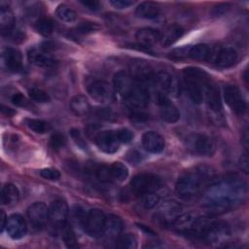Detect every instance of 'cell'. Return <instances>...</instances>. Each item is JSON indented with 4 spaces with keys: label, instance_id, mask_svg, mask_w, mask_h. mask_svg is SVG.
I'll return each instance as SVG.
<instances>
[{
    "label": "cell",
    "instance_id": "obj_1",
    "mask_svg": "<svg viewBox=\"0 0 249 249\" xmlns=\"http://www.w3.org/2000/svg\"><path fill=\"white\" fill-rule=\"evenodd\" d=\"M246 195V184L236 175H228L209 187L204 196V207L212 214H223L239 206Z\"/></svg>",
    "mask_w": 249,
    "mask_h": 249
},
{
    "label": "cell",
    "instance_id": "obj_2",
    "mask_svg": "<svg viewBox=\"0 0 249 249\" xmlns=\"http://www.w3.org/2000/svg\"><path fill=\"white\" fill-rule=\"evenodd\" d=\"M211 178L212 172L206 167H200L195 171L186 172L176 182V194L184 199L192 198L202 191L203 187Z\"/></svg>",
    "mask_w": 249,
    "mask_h": 249
},
{
    "label": "cell",
    "instance_id": "obj_3",
    "mask_svg": "<svg viewBox=\"0 0 249 249\" xmlns=\"http://www.w3.org/2000/svg\"><path fill=\"white\" fill-rule=\"evenodd\" d=\"M211 220L207 217L198 216L194 213L179 215L170 225L172 229L180 234L200 238Z\"/></svg>",
    "mask_w": 249,
    "mask_h": 249
},
{
    "label": "cell",
    "instance_id": "obj_4",
    "mask_svg": "<svg viewBox=\"0 0 249 249\" xmlns=\"http://www.w3.org/2000/svg\"><path fill=\"white\" fill-rule=\"evenodd\" d=\"M183 74L189 97L194 103L200 104L204 99V89L210 82L208 74L196 67L185 68Z\"/></svg>",
    "mask_w": 249,
    "mask_h": 249
},
{
    "label": "cell",
    "instance_id": "obj_5",
    "mask_svg": "<svg viewBox=\"0 0 249 249\" xmlns=\"http://www.w3.org/2000/svg\"><path fill=\"white\" fill-rule=\"evenodd\" d=\"M230 236L231 229L226 222L211 220L206 227L201 239L211 245L222 246L230 239Z\"/></svg>",
    "mask_w": 249,
    "mask_h": 249
},
{
    "label": "cell",
    "instance_id": "obj_6",
    "mask_svg": "<svg viewBox=\"0 0 249 249\" xmlns=\"http://www.w3.org/2000/svg\"><path fill=\"white\" fill-rule=\"evenodd\" d=\"M187 149L194 155L212 156L215 152L213 140L203 133H191L186 139Z\"/></svg>",
    "mask_w": 249,
    "mask_h": 249
},
{
    "label": "cell",
    "instance_id": "obj_7",
    "mask_svg": "<svg viewBox=\"0 0 249 249\" xmlns=\"http://www.w3.org/2000/svg\"><path fill=\"white\" fill-rule=\"evenodd\" d=\"M161 186V180L152 173H140L135 175L130 181L131 190L137 195L153 193L159 190Z\"/></svg>",
    "mask_w": 249,
    "mask_h": 249
},
{
    "label": "cell",
    "instance_id": "obj_8",
    "mask_svg": "<svg viewBox=\"0 0 249 249\" xmlns=\"http://www.w3.org/2000/svg\"><path fill=\"white\" fill-rule=\"evenodd\" d=\"M106 216L100 209H90L84 219L82 226L86 233L91 237H99L103 233Z\"/></svg>",
    "mask_w": 249,
    "mask_h": 249
},
{
    "label": "cell",
    "instance_id": "obj_9",
    "mask_svg": "<svg viewBox=\"0 0 249 249\" xmlns=\"http://www.w3.org/2000/svg\"><path fill=\"white\" fill-rule=\"evenodd\" d=\"M68 213V205L64 200L56 199L53 201L49 207V223L54 231L62 230L66 225Z\"/></svg>",
    "mask_w": 249,
    "mask_h": 249
},
{
    "label": "cell",
    "instance_id": "obj_10",
    "mask_svg": "<svg viewBox=\"0 0 249 249\" xmlns=\"http://www.w3.org/2000/svg\"><path fill=\"white\" fill-rule=\"evenodd\" d=\"M155 102L159 106L160 118L169 124H173L179 121L180 112L177 107L169 100L165 93L161 91L155 92Z\"/></svg>",
    "mask_w": 249,
    "mask_h": 249
},
{
    "label": "cell",
    "instance_id": "obj_11",
    "mask_svg": "<svg viewBox=\"0 0 249 249\" xmlns=\"http://www.w3.org/2000/svg\"><path fill=\"white\" fill-rule=\"evenodd\" d=\"M224 98L228 106L237 115L246 112L247 104L239 89L234 85H228L224 88Z\"/></svg>",
    "mask_w": 249,
    "mask_h": 249
},
{
    "label": "cell",
    "instance_id": "obj_12",
    "mask_svg": "<svg viewBox=\"0 0 249 249\" xmlns=\"http://www.w3.org/2000/svg\"><path fill=\"white\" fill-rule=\"evenodd\" d=\"M27 217L34 229L41 230L49 222V208L44 202H34L27 208Z\"/></svg>",
    "mask_w": 249,
    "mask_h": 249
},
{
    "label": "cell",
    "instance_id": "obj_13",
    "mask_svg": "<svg viewBox=\"0 0 249 249\" xmlns=\"http://www.w3.org/2000/svg\"><path fill=\"white\" fill-rule=\"evenodd\" d=\"M95 142L98 148L107 154L116 153L119 150L121 144V141L117 135V130L100 131L95 138Z\"/></svg>",
    "mask_w": 249,
    "mask_h": 249
},
{
    "label": "cell",
    "instance_id": "obj_14",
    "mask_svg": "<svg viewBox=\"0 0 249 249\" xmlns=\"http://www.w3.org/2000/svg\"><path fill=\"white\" fill-rule=\"evenodd\" d=\"M181 210L182 206L178 202L174 200L166 201L159 208L155 217L160 223L170 226L172 222L180 215Z\"/></svg>",
    "mask_w": 249,
    "mask_h": 249
},
{
    "label": "cell",
    "instance_id": "obj_15",
    "mask_svg": "<svg viewBox=\"0 0 249 249\" xmlns=\"http://www.w3.org/2000/svg\"><path fill=\"white\" fill-rule=\"evenodd\" d=\"M88 92L95 101L100 103H106L113 99L112 89L105 81H93L88 87Z\"/></svg>",
    "mask_w": 249,
    "mask_h": 249
},
{
    "label": "cell",
    "instance_id": "obj_16",
    "mask_svg": "<svg viewBox=\"0 0 249 249\" xmlns=\"http://www.w3.org/2000/svg\"><path fill=\"white\" fill-rule=\"evenodd\" d=\"M154 80L156 84L161 89L162 91L172 95L177 96L180 92V87L177 79L166 71H160L155 74Z\"/></svg>",
    "mask_w": 249,
    "mask_h": 249
},
{
    "label": "cell",
    "instance_id": "obj_17",
    "mask_svg": "<svg viewBox=\"0 0 249 249\" xmlns=\"http://www.w3.org/2000/svg\"><path fill=\"white\" fill-rule=\"evenodd\" d=\"M113 83L116 92H118L124 99L129 95L137 84V82L134 81V79L124 71L117 72L114 76Z\"/></svg>",
    "mask_w": 249,
    "mask_h": 249
},
{
    "label": "cell",
    "instance_id": "obj_18",
    "mask_svg": "<svg viewBox=\"0 0 249 249\" xmlns=\"http://www.w3.org/2000/svg\"><path fill=\"white\" fill-rule=\"evenodd\" d=\"M6 231L13 239H20L27 232V224L25 219L19 214H13L8 218Z\"/></svg>",
    "mask_w": 249,
    "mask_h": 249
},
{
    "label": "cell",
    "instance_id": "obj_19",
    "mask_svg": "<svg viewBox=\"0 0 249 249\" xmlns=\"http://www.w3.org/2000/svg\"><path fill=\"white\" fill-rule=\"evenodd\" d=\"M30 63L42 68H50L54 66L55 60L45 48H33L27 53Z\"/></svg>",
    "mask_w": 249,
    "mask_h": 249
},
{
    "label": "cell",
    "instance_id": "obj_20",
    "mask_svg": "<svg viewBox=\"0 0 249 249\" xmlns=\"http://www.w3.org/2000/svg\"><path fill=\"white\" fill-rule=\"evenodd\" d=\"M143 148L152 154H158L163 151L165 147V140L162 135L156 131H147L142 135Z\"/></svg>",
    "mask_w": 249,
    "mask_h": 249
},
{
    "label": "cell",
    "instance_id": "obj_21",
    "mask_svg": "<svg viewBox=\"0 0 249 249\" xmlns=\"http://www.w3.org/2000/svg\"><path fill=\"white\" fill-rule=\"evenodd\" d=\"M213 61L220 67H231L237 61V52L231 47H221L213 51Z\"/></svg>",
    "mask_w": 249,
    "mask_h": 249
},
{
    "label": "cell",
    "instance_id": "obj_22",
    "mask_svg": "<svg viewBox=\"0 0 249 249\" xmlns=\"http://www.w3.org/2000/svg\"><path fill=\"white\" fill-rule=\"evenodd\" d=\"M2 61L8 71L18 72L22 68V56L15 48H5L2 53Z\"/></svg>",
    "mask_w": 249,
    "mask_h": 249
},
{
    "label": "cell",
    "instance_id": "obj_23",
    "mask_svg": "<svg viewBox=\"0 0 249 249\" xmlns=\"http://www.w3.org/2000/svg\"><path fill=\"white\" fill-rule=\"evenodd\" d=\"M123 230H124L123 220L117 215L110 214L109 216L106 217L102 235H104V237L108 240H114L121 235Z\"/></svg>",
    "mask_w": 249,
    "mask_h": 249
},
{
    "label": "cell",
    "instance_id": "obj_24",
    "mask_svg": "<svg viewBox=\"0 0 249 249\" xmlns=\"http://www.w3.org/2000/svg\"><path fill=\"white\" fill-rule=\"evenodd\" d=\"M125 99L131 108L143 109L149 104V93L143 86L137 83L135 88Z\"/></svg>",
    "mask_w": 249,
    "mask_h": 249
},
{
    "label": "cell",
    "instance_id": "obj_25",
    "mask_svg": "<svg viewBox=\"0 0 249 249\" xmlns=\"http://www.w3.org/2000/svg\"><path fill=\"white\" fill-rule=\"evenodd\" d=\"M129 75L137 83H143V82L150 81V80L154 79V76H155L151 66L148 63H146L145 61H141V60H137V61H134L131 63Z\"/></svg>",
    "mask_w": 249,
    "mask_h": 249
},
{
    "label": "cell",
    "instance_id": "obj_26",
    "mask_svg": "<svg viewBox=\"0 0 249 249\" xmlns=\"http://www.w3.org/2000/svg\"><path fill=\"white\" fill-rule=\"evenodd\" d=\"M204 98L206 99V103L208 108L215 114H220L222 112V101L219 89L215 87V85L209 82L204 89Z\"/></svg>",
    "mask_w": 249,
    "mask_h": 249
},
{
    "label": "cell",
    "instance_id": "obj_27",
    "mask_svg": "<svg viewBox=\"0 0 249 249\" xmlns=\"http://www.w3.org/2000/svg\"><path fill=\"white\" fill-rule=\"evenodd\" d=\"M184 34V29L179 24H170L160 32V42L163 47H169L178 41Z\"/></svg>",
    "mask_w": 249,
    "mask_h": 249
},
{
    "label": "cell",
    "instance_id": "obj_28",
    "mask_svg": "<svg viewBox=\"0 0 249 249\" xmlns=\"http://www.w3.org/2000/svg\"><path fill=\"white\" fill-rule=\"evenodd\" d=\"M135 38L137 42L143 47H152L160 42V32L157 29L145 27L141 28L136 32Z\"/></svg>",
    "mask_w": 249,
    "mask_h": 249
},
{
    "label": "cell",
    "instance_id": "obj_29",
    "mask_svg": "<svg viewBox=\"0 0 249 249\" xmlns=\"http://www.w3.org/2000/svg\"><path fill=\"white\" fill-rule=\"evenodd\" d=\"M160 14V7L158 3L152 1H145L140 3L136 10L135 16L144 19H154Z\"/></svg>",
    "mask_w": 249,
    "mask_h": 249
},
{
    "label": "cell",
    "instance_id": "obj_30",
    "mask_svg": "<svg viewBox=\"0 0 249 249\" xmlns=\"http://www.w3.org/2000/svg\"><path fill=\"white\" fill-rule=\"evenodd\" d=\"M69 107L72 113L78 117H86L91 111L88 98L83 94H77L73 96L70 100Z\"/></svg>",
    "mask_w": 249,
    "mask_h": 249
},
{
    "label": "cell",
    "instance_id": "obj_31",
    "mask_svg": "<svg viewBox=\"0 0 249 249\" xmlns=\"http://www.w3.org/2000/svg\"><path fill=\"white\" fill-rule=\"evenodd\" d=\"M213 50L205 44H196L192 47H187L186 56L196 60H211Z\"/></svg>",
    "mask_w": 249,
    "mask_h": 249
},
{
    "label": "cell",
    "instance_id": "obj_32",
    "mask_svg": "<svg viewBox=\"0 0 249 249\" xmlns=\"http://www.w3.org/2000/svg\"><path fill=\"white\" fill-rule=\"evenodd\" d=\"M19 198L18 189L14 184H6L2 188L1 192V201L3 204H13L16 203Z\"/></svg>",
    "mask_w": 249,
    "mask_h": 249
},
{
    "label": "cell",
    "instance_id": "obj_33",
    "mask_svg": "<svg viewBox=\"0 0 249 249\" xmlns=\"http://www.w3.org/2000/svg\"><path fill=\"white\" fill-rule=\"evenodd\" d=\"M109 169H110V175H111L112 181L121 183L124 181L128 176V169L122 162H119V161L113 162L111 165H109Z\"/></svg>",
    "mask_w": 249,
    "mask_h": 249
},
{
    "label": "cell",
    "instance_id": "obj_34",
    "mask_svg": "<svg viewBox=\"0 0 249 249\" xmlns=\"http://www.w3.org/2000/svg\"><path fill=\"white\" fill-rule=\"evenodd\" d=\"M0 25L2 33L9 31L16 26V20L13 13L5 7H1L0 11Z\"/></svg>",
    "mask_w": 249,
    "mask_h": 249
},
{
    "label": "cell",
    "instance_id": "obj_35",
    "mask_svg": "<svg viewBox=\"0 0 249 249\" xmlns=\"http://www.w3.org/2000/svg\"><path fill=\"white\" fill-rule=\"evenodd\" d=\"M55 15L59 19L65 22H73L78 18L77 13L74 10H72L70 7L64 4L57 6L55 10Z\"/></svg>",
    "mask_w": 249,
    "mask_h": 249
},
{
    "label": "cell",
    "instance_id": "obj_36",
    "mask_svg": "<svg viewBox=\"0 0 249 249\" xmlns=\"http://www.w3.org/2000/svg\"><path fill=\"white\" fill-rule=\"evenodd\" d=\"M35 29L43 36H50L53 32L54 23L49 18H41L35 22Z\"/></svg>",
    "mask_w": 249,
    "mask_h": 249
},
{
    "label": "cell",
    "instance_id": "obj_37",
    "mask_svg": "<svg viewBox=\"0 0 249 249\" xmlns=\"http://www.w3.org/2000/svg\"><path fill=\"white\" fill-rule=\"evenodd\" d=\"M116 246L119 248H125V249H134L138 246L137 237L132 233H126L124 235H120L117 238Z\"/></svg>",
    "mask_w": 249,
    "mask_h": 249
},
{
    "label": "cell",
    "instance_id": "obj_38",
    "mask_svg": "<svg viewBox=\"0 0 249 249\" xmlns=\"http://www.w3.org/2000/svg\"><path fill=\"white\" fill-rule=\"evenodd\" d=\"M25 124L28 126V128L40 134L46 133L51 129V125L47 122L39 119H27L25 121Z\"/></svg>",
    "mask_w": 249,
    "mask_h": 249
},
{
    "label": "cell",
    "instance_id": "obj_39",
    "mask_svg": "<svg viewBox=\"0 0 249 249\" xmlns=\"http://www.w3.org/2000/svg\"><path fill=\"white\" fill-rule=\"evenodd\" d=\"M62 238L68 248H77L79 246L74 231L67 224L62 228Z\"/></svg>",
    "mask_w": 249,
    "mask_h": 249
},
{
    "label": "cell",
    "instance_id": "obj_40",
    "mask_svg": "<svg viewBox=\"0 0 249 249\" xmlns=\"http://www.w3.org/2000/svg\"><path fill=\"white\" fill-rule=\"evenodd\" d=\"M28 95L33 101H36V102L46 103L51 101V96L49 95V93L38 88H31L28 90Z\"/></svg>",
    "mask_w": 249,
    "mask_h": 249
},
{
    "label": "cell",
    "instance_id": "obj_41",
    "mask_svg": "<svg viewBox=\"0 0 249 249\" xmlns=\"http://www.w3.org/2000/svg\"><path fill=\"white\" fill-rule=\"evenodd\" d=\"M99 25L96 22H91V21H86L80 23L76 28L75 32L79 35H86L89 33H92L96 30H98Z\"/></svg>",
    "mask_w": 249,
    "mask_h": 249
},
{
    "label": "cell",
    "instance_id": "obj_42",
    "mask_svg": "<svg viewBox=\"0 0 249 249\" xmlns=\"http://www.w3.org/2000/svg\"><path fill=\"white\" fill-rule=\"evenodd\" d=\"M159 202H160V196L155 192L142 195V204L146 209L154 208Z\"/></svg>",
    "mask_w": 249,
    "mask_h": 249
},
{
    "label": "cell",
    "instance_id": "obj_43",
    "mask_svg": "<svg viewBox=\"0 0 249 249\" xmlns=\"http://www.w3.org/2000/svg\"><path fill=\"white\" fill-rule=\"evenodd\" d=\"M65 144H66V139L64 135H62L59 132L53 133L50 138V146L54 151L60 150L65 146Z\"/></svg>",
    "mask_w": 249,
    "mask_h": 249
},
{
    "label": "cell",
    "instance_id": "obj_44",
    "mask_svg": "<svg viewBox=\"0 0 249 249\" xmlns=\"http://www.w3.org/2000/svg\"><path fill=\"white\" fill-rule=\"evenodd\" d=\"M2 35L15 43H19L24 40V33L20 29H18L17 26H15L14 28L10 29L5 33H2Z\"/></svg>",
    "mask_w": 249,
    "mask_h": 249
},
{
    "label": "cell",
    "instance_id": "obj_45",
    "mask_svg": "<svg viewBox=\"0 0 249 249\" xmlns=\"http://www.w3.org/2000/svg\"><path fill=\"white\" fill-rule=\"evenodd\" d=\"M40 175L47 180L50 181H57L60 178V172L55 169V168H52V167H48V168H43L40 170Z\"/></svg>",
    "mask_w": 249,
    "mask_h": 249
},
{
    "label": "cell",
    "instance_id": "obj_46",
    "mask_svg": "<svg viewBox=\"0 0 249 249\" xmlns=\"http://www.w3.org/2000/svg\"><path fill=\"white\" fill-rule=\"evenodd\" d=\"M96 177L101 182H109L111 180L109 165H101L96 169Z\"/></svg>",
    "mask_w": 249,
    "mask_h": 249
},
{
    "label": "cell",
    "instance_id": "obj_47",
    "mask_svg": "<svg viewBox=\"0 0 249 249\" xmlns=\"http://www.w3.org/2000/svg\"><path fill=\"white\" fill-rule=\"evenodd\" d=\"M95 115L99 119L106 120V121H111V120H114L116 118L114 112L111 111L108 108H97L96 111H95Z\"/></svg>",
    "mask_w": 249,
    "mask_h": 249
},
{
    "label": "cell",
    "instance_id": "obj_48",
    "mask_svg": "<svg viewBox=\"0 0 249 249\" xmlns=\"http://www.w3.org/2000/svg\"><path fill=\"white\" fill-rule=\"evenodd\" d=\"M117 135L121 143H129L133 138V133L127 128H121L117 130Z\"/></svg>",
    "mask_w": 249,
    "mask_h": 249
},
{
    "label": "cell",
    "instance_id": "obj_49",
    "mask_svg": "<svg viewBox=\"0 0 249 249\" xmlns=\"http://www.w3.org/2000/svg\"><path fill=\"white\" fill-rule=\"evenodd\" d=\"M70 133H71V137L73 138L74 142L82 149H85L87 147V144H86V141L84 140L82 134H81V131L77 128H72L70 130Z\"/></svg>",
    "mask_w": 249,
    "mask_h": 249
},
{
    "label": "cell",
    "instance_id": "obj_50",
    "mask_svg": "<svg viewBox=\"0 0 249 249\" xmlns=\"http://www.w3.org/2000/svg\"><path fill=\"white\" fill-rule=\"evenodd\" d=\"M11 101L13 104L19 107H26L28 105V101L20 92H15L11 97Z\"/></svg>",
    "mask_w": 249,
    "mask_h": 249
},
{
    "label": "cell",
    "instance_id": "obj_51",
    "mask_svg": "<svg viewBox=\"0 0 249 249\" xmlns=\"http://www.w3.org/2000/svg\"><path fill=\"white\" fill-rule=\"evenodd\" d=\"M80 3L85 6L87 9L90 10V11H98L101 9V3L95 0H82L80 1Z\"/></svg>",
    "mask_w": 249,
    "mask_h": 249
},
{
    "label": "cell",
    "instance_id": "obj_52",
    "mask_svg": "<svg viewBox=\"0 0 249 249\" xmlns=\"http://www.w3.org/2000/svg\"><path fill=\"white\" fill-rule=\"evenodd\" d=\"M110 4L116 9H126L129 6L134 4V1L131 0H111Z\"/></svg>",
    "mask_w": 249,
    "mask_h": 249
},
{
    "label": "cell",
    "instance_id": "obj_53",
    "mask_svg": "<svg viewBox=\"0 0 249 249\" xmlns=\"http://www.w3.org/2000/svg\"><path fill=\"white\" fill-rule=\"evenodd\" d=\"M239 167L245 173L248 174L249 172V164H248V156L247 153H244L239 158Z\"/></svg>",
    "mask_w": 249,
    "mask_h": 249
},
{
    "label": "cell",
    "instance_id": "obj_54",
    "mask_svg": "<svg viewBox=\"0 0 249 249\" xmlns=\"http://www.w3.org/2000/svg\"><path fill=\"white\" fill-rule=\"evenodd\" d=\"M131 118L137 122H142V121H146L148 119V115L143 112H135L131 115Z\"/></svg>",
    "mask_w": 249,
    "mask_h": 249
},
{
    "label": "cell",
    "instance_id": "obj_55",
    "mask_svg": "<svg viewBox=\"0 0 249 249\" xmlns=\"http://www.w3.org/2000/svg\"><path fill=\"white\" fill-rule=\"evenodd\" d=\"M7 221H8V218L5 214V212L3 210H1V231H3L6 229Z\"/></svg>",
    "mask_w": 249,
    "mask_h": 249
},
{
    "label": "cell",
    "instance_id": "obj_56",
    "mask_svg": "<svg viewBox=\"0 0 249 249\" xmlns=\"http://www.w3.org/2000/svg\"><path fill=\"white\" fill-rule=\"evenodd\" d=\"M1 110H2V113L5 114V115L8 116V117L11 116V115H13V114L15 113L11 108H8V107H6V106H4V105H2V109H1Z\"/></svg>",
    "mask_w": 249,
    "mask_h": 249
},
{
    "label": "cell",
    "instance_id": "obj_57",
    "mask_svg": "<svg viewBox=\"0 0 249 249\" xmlns=\"http://www.w3.org/2000/svg\"><path fill=\"white\" fill-rule=\"evenodd\" d=\"M242 142H243V145L245 147V149H247L248 147V131L246 130L242 136Z\"/></svg>",
    "mask_w": 249,
    "mask_h": 249
}]
</instances>
